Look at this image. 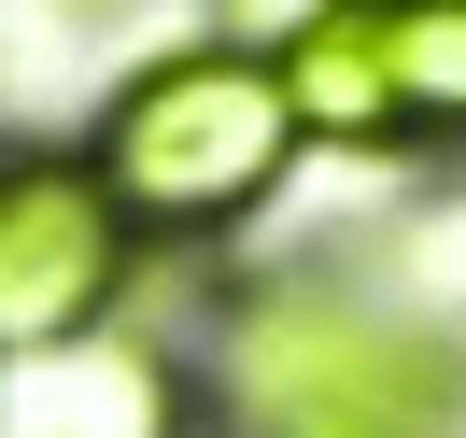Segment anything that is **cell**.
<instances>
[{"label": "cell", "mask_w": 466, "mask_h": 438, "mask_svg": "<svg viewBox=\"0 0 466 438\" xmlns=\"http://www.w3.org/2000/svg\"><path fill=\"white\" fill-rule=\"evenodd\" d=\"M29 438H184V396H170V368H156L142 340H71V353H43V410H29Z\"/></svg>", "instance_id": "5b68a950"}, {"label": "cell", "mask_w": 466, "mask_h": 438, "mask_svg": "<svg viewBox=\"0 0 466 438\" xmlns=\"http://www.w3.org/2000/svg\"><path fill=\"white\" fill-rule=\"evenodd\" d=\"M255 438H452V353L325 283H268L227 340Z\"/></svg>", "instance_id": "7a4b0ae2"}, {"label": "cell", "mask_w": 466, "mask_h": 438, "mask_svg": "<svg viewBox=\"0 0 466 438\" xmlns=\"http://www.w3.org/2000/svg\"><path fill=\"white\" fill-rule=\"evenodd\" d=\"M424 283H438V297H466V199L424 227Z\"/></svg>", "instance_id": "52a82bcc"}, {"label": "cell", "mask_w": 466, "mask_h": 438, "mask_svg": "<svg viewBox=\"0 0 466 438\" xmlns=\"http://www.w3.org/2000/svg\"><path fill=\"white\" fill-rule=\"evenodd\" d=\"M227 15H240L227 43H297V29H311V15H325V0H227Z\"/></svg>", "instance_id": "8992f818"}, {"label": "cell", "mask_w": 466, "mask_h": 438, "mask_svg": "<svg viewBox=\"0 0 466 438\" xmlns=\"http://www.w3.org/2000/svg\"><path fill=\"white\" fill-rule=\"evenodd\" d=\"M127 212L86 156H0V353H71L127 297Z\"/></svg>", "instance_id": "3957f363"}, {"label": "cell", "mask_w": 466, "mask_h": 438, "mask_svg": "<svg viewBox=\"0 0 466 438\" xmlns=\"http://www.w3.org/2000/svg\"><path fill=\"white\" fill-rule=\"evenodd\" d=\"M283 156H297L283 57H268V43H170V57H142L114 86L86 170L114 184L127 227L198 240V227H240V212L283 184Z\"/></svg>", "instance_id": "6da1fadb"}, {"label": "cell", "mask_w": 466, "mask_h": 438, "mask_svg": "<svg viewBox=\"0 0 466 438\" xmlns=\"http://www.w3.org/2000/svg\"><path fill=\"white\" fill-rule=\"evenodd\" d=\"M396 142H466V0H353Z\"/></svg>", "instance_id": "277c9868"}]
</instances>
